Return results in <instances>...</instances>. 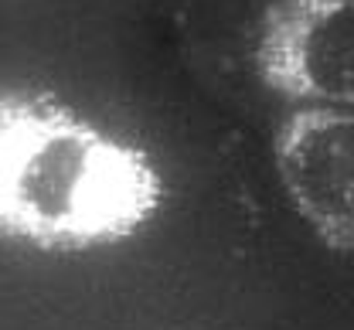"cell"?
Masks as SVG:
<instances>
[{
    "label": "cell",
    "instance_id": "2",
    "mask_svg": "<svg viewBox=\"0 0 354 330\" xmlns=\"http://www.w3.org/2000/svg\"><path fill=\"white\" fill-rule=\"evenodd\" d=\"M252 61L272 95L354 113V0H272Z\"/></svg>",
    "mask_w": 354,
    "mask_h": 330
},
{
    "label": "cell",
    "instance_id": "1",
    "mask_svg": "<svg viewBox=\"0 0 354 330\" xmlns=\"http://www.w3.org/2000/svg\"><path fill=\"white\" fill-rule=\"evenodd\" d=\"M164 204L153 157L48 93H0V235L92 252L140 235Z\"/></svg>",
    "mask_w": 354,
    "mask_h": 330
},
{
    "label": "cell",
    "instance_id": "3",
    "mask_svg": "<svg viewBox=\"0 0 354 330\" xmlns=\"http://www.w3.org/2000/svg\"><path fill=\"white\" fill-rule=\"evenodd\" d=\"M279 188L313 238L354 252V113L297 106L272 137Z\"/></svg>",
    "mask_w": 354,
    "mask_h": 330
}]
</instances>
